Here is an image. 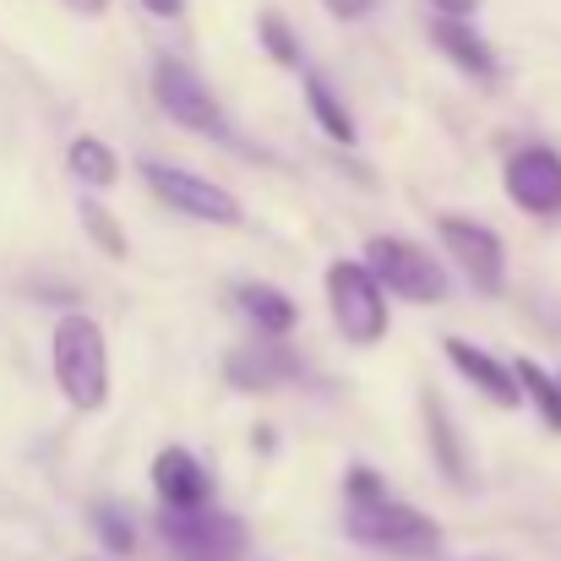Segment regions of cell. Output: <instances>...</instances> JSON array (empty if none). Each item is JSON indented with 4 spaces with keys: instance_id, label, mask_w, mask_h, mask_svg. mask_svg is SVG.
Instances as JSON below:
<instances>
[{
    "instance_id": "obj_1",
    "label": "cell",
    "mask_w": 561,
    "mask_h": 561,
    "mask_svg": "<svg viewBox=\"0 0 561 561\" xmlns=\"http://www.w3.org/2000/svg\"><path fill=\"white\" fill-rule=\"evenodd\" d=\"M49 371H55V387L66 392L71 409L93 414L110 403V344L99 333L93 317L82 311H66L49 333Z\"/></svg>"
},
{
    "instance_id": "obj_2",
    "label": "cell",
    "mask_w": 561,
    "mask_h": 561,
    "mask_svg": "<svg viewBox=\"0 0 561 561\" xmlns=\"http://www.w3.org/2000/svg\"><path fill=\"white\" fill-rule=\"evenodd\" d=\"M328 311H333V328L350 339V344H381L387 339V289L376 284V273L366 262H328Z\"/></svg>"
},
{
    "instance_id": "obj_3",
    "label": "cell",
    "mask_w": 561,
    "mask_h": 561,
    "mask_svg": "<svg viewBox=\"0 0 561 561\" xmlns=\"http://www.w3.org/2000/svg\"><path fill=\"white\" fill-rule=\"evenodd\" d=\"M366 267L376 273V284L387 295H398L403 306H436L447 300V267L414 245V240H398V234H376L366 245Z\"/></svg>"
},
{
    "instance_id": "obj_4",
    "label": "cell",
    "mask_w": 561,
    "mask_h": 561,
    "mask_svg": "<svg viewBox=\"0 0 561 561\" xmlns=\"http://www.w3.org/2000/svg\"><path fill=\"white\" fill-rule=\"evenodd\" d=\"M350 540L371 546L381 557H436L442 551V524L409 502H376V507H350Z\"/></svg>"
},
{
    "instance_id": "obj_5",
    "label": "cell",
    "mask_w": 561,
    "mask_h": 561,
    "mask_svg": "<svg viewBox=\"0 0 561 561\" xmlns=\"http://www.w3.org/2000/svg\"><path fill=\"white\" fill-rule=\"evenodd\" d=\"M142 186L153 191L159 202H170L175 213L186 218H202V224H240V202L224 186H213L207 175L196 170H181V164H164V159H142Z\"/></svg>"
},
{
    "instance_id": "obj_6",
    "label": "cell",
    "mask_w": 561,
    "mask_h": 561,
    "mask_svg": "<svg viewBox=\"0 0 561 561\" xmlns=\"http://www.w3.org/2000/svg\"><path fill=\"white\" fill-rule=\"evenodd\" d=\"M436 234H442L447 256L469 273L474 289L496 295V289L507 284V245H502V234H496L491 224H480V218H469V213H442V218H436Z\"/></svg>"
},
{
    "instance_id": "obj_7",
    "label": "cell",
    "mask_w": 561,
    "mask_h": 561,
    "mask_svg": "<svg viewBox=\"0 0 561 561\" xmlns=\"http://www.w3.org/2000/svg\"><path fill=\"white\" fill-rule=\"evenodd\" d=\"M164 546L175 551V561H240L245 557V524L229 513H164L159 518Z\"/></svg>"
},
{
    "instance_id": "obj_8",
    "label": "cell",
    "mask_w": 561,
    "mask_h": 561,
    "mask_svg": "<svg viewBox=\"0 0 561 561\" xmlns=\"http://www.w3.org/2000/svg\"><path fill=\"white\" fill-rule=\"evenodd\" d=\"M153 99L175 126L202 131V137H224V110H218L213 88L191 71L186 60H159L153 66Z\"/></svg>"
},
{
    "instance_id": "obj_9",
    "label": "cell",
    "mask_w": 561,
    "mask_h": 561,
    "mask_svg": "<svg viewBox=\"0 0 561 561\" xmlns=\"http://www.w3.org/2000/svg\"><path fill=\"white\" fill-rule=\"evenodd\" d=\"M502 186L513 196V207L551 218L561 213V153L557 148H518L502 170Z\"/></svg>"
},
{
    "instance_id": "obj_10",
    "label": "cell",
    "mask_w": 561,
    "mask_h": 561,
    "mask_svg": "<svg viewBox=\"0 0 561 561\" xmlns=\"http://www.w3.org/2000/svg\"><path fill=\"white\" fill-rule=\"evenodd\" d=\"M442 355L453 360V371L463 376L474 392H485L496 409H518L524 387H518L513 360H496V355H485V350H480V344H469V339H442Z\"/></svg>"
},
{
    "instance_id": "obj_11",
    "label": "cell",
    "mask_w": 561,
    "mask_h": 561,
    "mask_svg": "<svg viewBox=\"0 0 561 561\" xmlns=\"http://www.w3.org/2000/svg\"><path fill=\"white\" fill-rule=\"evenodd\" d=\"M153 491H159L164 513H202L213 480H207V469H202L196 453H186V447H164V453L153 458Z\"/></svg>"
},
{
    "instance_id": "obj_12",
    "label": "cell",
    "mask_w": 561,
    "mask_h": 561,
    "mask_svg": "<svg viewBox=\"0 0 561 561\" xmlns=\"http://www.w3.org/2000/svg\"><path fill=\"white\" fill-rule=\"evenodd\" d=\"M295 376H300V355L278 350L273 339L224 355V381L240 387V392H273V387H284V381H295Z\"/></svg>"
},
{
    "instance_id": "obj_13",
    "label": "cell",
    "mask_w": 561,
    "mask_h": 561,
    "mask_svg": "<svg viewBox=\"0 0 561 561\" xmlns=\"http://www.w3.org/2000/svg\"><path fill=\"white\" fill-rule=\"evenodd\" d=\"M431 44L463 71V77H496V49L491 38H480L474 22H458V16H431Z\"/></svg>"
},
{
    "instance_id": "obj_14",
    "label": "cell",
    "mask_w": 561,
    "mask_h": 561,
    "mask_svg": "<svg viewBox=\"0 0 561 561\" xmlns=\"http://www.w3.org/2000/svg\"><path fill=\"white\" fill-rule=\"evenodd\" d=\"M234 311H240L262 339H284V333H295V322H300V306H295L284 289H273V284H240V289H234Z\"/></svg>"
},
{
    "instance_id": "obj_15",
    "label": "cell",
    "mask_w": 561,
    "mask_h": 561,
    "mask_svg": "<svg viewBox=\"0 0 561 561\" xmlns=\"http://www.w3.org/2000/svg\"><path fill=\"white\" fill-rule=\"evenodd\" d=\"M66 170L93 191L121 186V159H115V148L99 142V137H71V148H66Z\"/></svg>"
},
{
    "instance_id": "obj_16",
    "label": "cell",
    "mask_w": 561,
    "mask_h": 561,
    "mask_svg": "<svg viewBox=\"0 0 561 561\" xmlns=\"http://www.w3.org/2000/svg\"><path fill=\"white\" fill-rule=\"evenodd\" d=\"M306 110H311L317 131H328L339 148H350V142H355V121H350V110H344V99L333 93V82H328V77H306Z\"/></svg>"
},
{
    "instance_id": "obj_17",
    "label": "cell",
    "mask_w": 561,
    "mask_h": 561,
    "mask_svg": "<svg viewBox=\"0 0 561 561\" xmlns=\"http://www.w3.org/2000/svg\"><path fill=\"white\" fill-rule=\"evenodd\" d=\"M513 371H518V387H524V398L540 409V420L551 425V431H561V376H551L540 360H513Z\"/></svg>"
},
{
    "instance_id": "obj_18",
    "label": "cell",
    "mask_w": 561,
    "mask_h": 561,
    "mask_svg": "<svg viewBox=\"0 0 561 561\" xmlns=\"http://www.w3.org/2000/svg\"><path fill=\"white\" fill-rule=\"evenodd\" d=\"M256 38H262V49H267V60L273 66H300V38H295V27L284 22V11H256Z\"/></svg>"
},
{
    "instance_id": "obj_19",
    "label": "cell",
    "mask_w": 561,
    "mask_h": 561,
    "mask_svg": "<svg viewBox=\"0 0 561 561\" xmlns=\"http://www.w3.org/2000/svg\"><path fill=\"white\" fill-rule=\"evenodd\" d=\"M82 229H88V240H93L104 256H115V262H126V256H131V240L121 234V218H115V213H104L99 202H82Z\"/></svg>"
},
{
    "instance_id": "obj_20",
    "label": "cell",
    "mask_w": 561,
    "mask_h": 561,
    "mask_svg": "<svg viewBox=\"0 0 561 561\" xmlns=\"http://www.w3.org/2000/svg\"><path fill=\"white\" fill-rule=\"evenodd\" d=\"M431 409H425V420H431V436H436V463L453 474V480H469L463 474V453H458V436H453V425H442V403L436 398H425Z\"/></svg>"
},
{
    "instance_id": "obj_21",
    "label": "cell",
    "mask_w": 561,
    "mask_h": 561,
    "mask_svg": "<svg viewBox=\"0 0 561 561\" xmlns=\"http://www.w3.org/2000/svg\"><path fill=\"white\" fill-rule=\"evenodd\" d=\"M93 529H99V540H104L110 551H121V557H126V551L137 546V529H131V518H126V513H121L115 502L93 507Z\"/></svg>"
},
{
    "instance_id": "obj_22",
    "label": "cell",
    "mask_w": 561,
    "mask_h": 561,
    "mask_svg": "<svg viewBox=\"0 0 561 561\" xmlns=\"http://www.w3.org/2000/svg\"><path fill=\"white\" fill-rule=\"evenodd\" d=\"M344 502H350V507H376V502H387V485H381V474L355 463V469L344 474Z\"/></svg>"
},
{
    "instance_id": "obj_23",
    "label": "cell",
    "mask_w": 561,
    "mask_h": 561,
    "mask_svg": "<svg viewBox=\"0 0 561 561\" xmlns=\"http://www.w3.org/2000/svg\"><path fill=\"white\" fill-rule=\"evenodd\" d=\"M339 22H360V16H371L376 11V0H322Z\"/></svg>"
},
{
    "instance_id": "obj_24",
    "label": "cell",
    "mask_w": 561,
    "mask_h": 561,
    "mask_svg": "<svg viewBox=\"0 0 561 561\" xmlns=\"http://www.w3.org/2000/svg\"><path fill=\"white\" fill-rule=\"evenodd\" d=\"M431 5H436V16H458V22H469L480 11V0H431Z\"/></svg>"
},
{
    "instance_id": "obj_25",
    "label": "cell",
    "mask_w": 561,
    "mask_h": 561,
    "mask_svg": "<svg viewBox=\"0 0 561 561\" xmlns=\"http://www.w3.org/2000/svg\"><path fill=\"white\" fill-rule=\"evenodd\" d=\"M142 11H153L159 22H175V16L186 11V0H142Z\"/></svg>"
},
{
    "instance_id": "obj_26",
    "label": "cell",
    "mask_w": 561,
    "mask_h": 561,
    "mask_svg": "<svg viewBox=\"0 0 561 561\" xmlns=\"http://www.w3.org/2000/svg\"><path fill=\"white\" fill-rule=\"evenodd\" d=\"M66 5H71L77 16H104V11H110V0H66Z\"/></svg>"
}]
</instances>
